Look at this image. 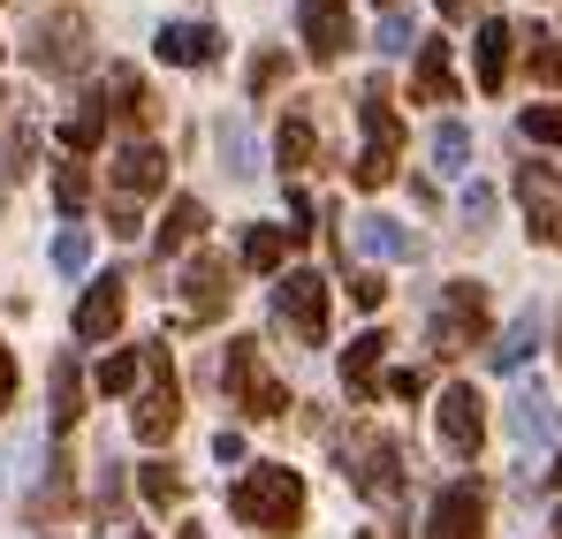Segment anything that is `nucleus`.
Here are the masks:
<instances>
[{
  "instance_id": "obj_28",
  "label": "nucleus",
  "mask_w": 562,
  "mask_h": 539,
  "mask_svg": "<svg viewBox=\"0 0 562 539\" xmlns=\"http://www.w3.org/2000/svg\"><path fill=\"white\" fill-rule=\"evenodd\" d=\"M434 168H441L449 182H464V168H471V130L457 122V114L434 122Z\"/></svg>"
},
{
  "instance_id": "obj_23",
  "label": "nucleus",
  "mask_w": 562,
  "mask_h": 539,
  "mask_svg": "<svg viewBox=\"0 0 562 539\" xmlns=\"http://www.w3.org/2000/svg\"><path fill=\"white\" fill-rule=\"evenodd\" d=\"M205 228H213L205 198H198V190H183V198L168 205V221H160V259H183L190 244H205Z\"/></svg>"
},
{
  "instance_id": "obj_26",
  "label": "nucleus",
  "mask_w": 562,
  "mask_h": 539,
  "mask_svg": "<svg viewBox=\"0 0 562 539\" xmlns=\"http://www.w3.org/2000/svg\"><path fill=\"white\" fill-rule=\"evenodd\" d=\"M31 153H38V114H15V122L0 130V182L31 176Z\"/></svg>"
},
{
  "instance_id": "obj_10",
  "label": "nucleus",
  "mask_w": 562,
  "mask_h": 539,
  "mask_svg": "<svg viewBox=\"0 0 562 539\" xmlns=\"http://www.w3.org/2000/svg\"><path fill=\"white\" fill-rule=\"evenodd\" d=\"M274 319L289 335H304L312 350L327 343V281H319V267H289L274 281Z\"/></svg>"
},
{
  "instance_id": "obj_27",
  "label": "nucleus",
  "mask_w": 562,
  "mask_h": 539,
  "mask_svg": "<svg viewBox=\"0 0 562 539\" xmlns=\"http://www.w3.org/2000/svg\"><path fill=\"white\" fill-rule=\"evenodd\" d=\"M274 160L289 168V176L319 160V130H312V114H281V130H274Z\"/></svg>"
},
{
  "instance_id": "obj_15",
  "label": "nucleus",
  "mask_w": 562,
  "mask_h": 539,
  "mask_svg": "<svg viewBox=\"0 0 562 539\" xmlns=\"http://www.w3.org/2000/svg\"><path fill=\"white\" fill-rule=\"evenodd\" d=\"M350 46H358L350 0H304V54H312V61H342Z\"/></svg>"
},
{
  "instance_id": "obj_39",
  "label": "nucleus",
  "mask_w": 562,
  "mask_h": 539,
  "mask_svg": "<svg viewBox=\"0 0 562 539\" xmlns=\"http://www.w3.org/2000/svg\"><path fill=\"white\" fill-rule=\"evenodd\" d=\"M525 137H532V145H555V153H562V106H525Z\"/></svg>"
},
{
  "instance_id": "obj_8",
  "label": "nucleus",
  "mask_w": 562,
  "mask_h": 539,
  "mask_svg": "<svg viewBox=\"0 0 562 539\" xmlns=\"http://www.w3.org/2000/svg\"><path fill=\"white\" fill-rule=\"evenodd\" d=\"M221 380H228V395H236V411H244V418H281V411H289V388L259 364V343H228Z\"/></svg>"
},
{
  "instance_id": "obj_13",
  "label": "nucleus",
  "mask_w": 562,
  "mask_h": 539,
  "mask_svg": "<svg viewBox=\"0 0 562 539\" xmlns=\"http://www.w3.org/2000/svg\"><path fill=\"white\" fill-rule=\"evenodd\" d=\"M176 296H183L190 319H221V312H228V296H236V267H228L221 251H205V244H198V259L183 267Z\"/></svg>"
},
{
  "instance_id": "obj_30",
  "label": "nucleus",
  "mask_w": 562,
  "mask_h": 539,
  "mask_svg": "<svg viewBox=\"0 0 562 539\" xmlns=\"http://www.w3.org/2000/svg\"><path fill=\"white\" fill-rule=\"evenodd\" d=\"M281 259H289V228H267V221H251V228H244V267L274 273Z\"/></svg>"
},
{
  "instance_id": "obj_36",
  "label": "nucleus",
  "mask_w": 562,
  "mask_h": 539,
  "mask_svg": "<svg viewBox=\"0 0 562 539\" xmlns=\"http://www.w3.org/2000/svg\"><path fill=\"white\" fill-rule=\"evenodd\" d=\"M525 38H532V77L555 91L562 85V38H555V31H525Z\"/></svg>"
},
{
  "instance_id": "obj_42",
  "label": "nucleus",
  "mask_w": 562,
  "mask_h": 539,
  "mask_svg": "<svg viewBox=\"0 0 562 539\" xmlns=\"http://www.w3.org/2000/svg\"><path fill=\"white\" fill-rule=\"evenodd\" d=\"M350 296H358V304H366V312H373L380 296H387V281H380V273H350Z\"/></svg>"
},
{
  "instance_id": "obj_43",
  "label": "nucleus",
  "mask_w": 562,
  "mask_h": 539,
  "mask_svg": "<svg viewBox=\"0 0 562 539\" xmlns=\"http://www.w3.org/2000/svg\"><path fill=\"white\" fill-rule=\"evenodd\" d=\"M8 403H15V350L0 343V411H8Z\"/></svg>"
},
{
  "instance_id": "obj_50",
  "label": "nucleus",
  "mask_w": 562,
  "mask_h": 539,
  "mask_svg": "<svg viewBox=\"0 0 562 539\" xmlns=\"http://www.w3.org/2000/svg\"><path fill=\"white\" fill-rule=\"evenodd\" d=\"M387 8H395V0H380V15H387Z\"/></svg>"
},
{
  "instance_id": "obj_35",
  "label": "nucleus",
  "mask_w": 562,
  "mask_h": 539,
  "mask_svg": "<svg viewBox=\"0 0 562 539\" xmlns=\"http://www.w3.org/2000/svg\"><path fill=\"white\" fill-rule=\"evenodd\" d=\"M137 380H145V350H114V358L99 364V388H106V395H130Z\"/></svg>"
},
{
  "instance_id": "obj_12",
  "label": "nucleus",
  "mask_w": 562,
  "mask_h": 539,
  "mask_svg": "<svg viewBox=\"0 0 562 539\" xmlns=\"http://www.w3.org/2000/svg\"><path fill=\"white\" fill-rule=\"evenodd\" d=\"M486 509H494L486 479H457V486L434 494V509H426V539H486Z\"/></svg>"
},
{
  "instance_id": "obj_20",
  "label": "nucleus",
  "mask_w": 562,
  "mask_h": 539,
  "mask_svg": "<svg viewBox=\"0 0 562 539\" xmlns=\"http://www.w3.org/2000/svg\"><path fill=\"white\" fill-rule=\"evenodd\" d=\"M350 244H358L366 259H380V267H395V259H418V236H411L403 221H387V213H366V221L350 228Z\"/></svg>"
},
{
  "instance_id": "obj_18",
  "label": "nucleus",
  "mask_w": 562,
  "mask_h": 539,
  "mask_svg": "<svg viewBox=\"0 0 562 539\" xmlns=\"http://www.w3.org/2000/svg\"><path fill=\"white\" fill-rule=\"evenodd\" d=\"M106 114H114V122H130V137H145V122L160 114L153 85H145L130 61H114V69H106Z\"/></svg>"
},
{
  "instance_id": "obj_45",
  "label": "nucleus",
  "mask_w": 562,
  "mask_h": 539,
  "mask_svg": "<svg viewBox=\"0 0 562 539\" xmlns=\"http://www.w3.org/2000/svg\"><path fill=\"white\" fill-rule=\"evenodd\" d=\"M486 0H441V15H479Z\"/></svg>"
},
{
  "instance_id": "obj_41",
  "label": "nucleus",
  "mask_w": 562,
  "mask_h": 539,
  "mask_svg": "<svg viewBox=\"0 0 562 539\" xmlns=\"http://www.w3.org/2000/svg\"><path fill=\"white\" fill-rule=\"evenodd\" d=\"M281 69H289L281 54H259V61H251V99H259V91H274V85H281Z\"/></svg>"
},
{
  "instance_id": "obj_19",
  "label": "nucleus",
  "mask_w": 562,
  "mask_h": 539,
  "mask_svg": "<svg viewBox=\"0 0 562 539\" xmlns=\"http://www.w3.org/2000/svg\"><path fill=\"white\" fill-rule=\"evenodd\" d=\"M153 46H160V61H176V69H213V61H221V31H213V23H160V38H153Z\"/></svg>"
},
{
  "instance_id": "obj_14",
  "label": "nucleus",
  "mask_w": 562,
  "mask_h": 539,
  "mask_svg": "<svg viewBox=\"0 0 562 539\" xmlns=\"http://www.w3.org/2000/svg\"><path fill=\"white\" fill-rule=\"evenodd\" d=\"M122 312H130V273H122V267L92 273V289L77 296V343H114Z\"/></svg>"
},
{
  "instance_id": "obj_34",
  "label": "nucleus",
  "mask_w": 562,
  "mask_h": 539,
  "mask_svg": "<svg viewBox=\"0 0 562 539\" xmlns=\"http://www.w3.org/2000/svg\"><path fill=\"white\" fill-rule=\"evenodd\" d=\"M54 198H61V213H69V221L85 213V198H92V176H85V160H61V168H54Z\"/></svg>"
},
{
  "instance_id": "obj_21",
  "label": "nucleus",
  "mask_w": 562,
  "mask_h": 539,
  "mask_svg": "<svg viewBox=\"0 0 562 539\" xmlns=\"http://www.w3.org/2000/svg\"><path fill=\"white\" fill-rule=\"evenodd\" d=\"M380 364H387V335H380V327H366V335L342 350V388H350V403H373Z\"/></svg>"
},
{
  "instance_id": "obj_31",
  "label": "nucleus",
  "mask_w": 562,
  "mask_h": 539,
  "mask_svg": "<svg viewBox=\"0 0 562 539\" xmlns=\"http://www.w3.org/2000/svg\"><path fill=\"white\" fill-rule=\"evenodd\" d=\"M213 137H221V168H228L236 182H251V176H259V160H251V137H244V122H221Z\"/></svg>"
},
{
  "instance_id": "obj_37",
  "label": "nucleus",
  "mask_w": 562,
  "mask_h": 539,
  "mask_svg": "<svg viewBox=\"0 0 562 539\" xmlns=\"http://www.w3.org/2000/svg\"><path fill=\"white\" fill-rule=\"evenodd\" d=\"M494 221V182H464V236H486Z\"/></svg>"
},
{
  "instance_id": "obj_40",
  "label": "nucleus",
  "mask_w": 562,
  "mask_h": 539,
  "mask_svg": "<svg viewBox=\"0 0 562 539\" xmlns=\"http://www.w3.org/2000/svg\"><path fill=\"white\" fill-rule=\"evenodd\" d=\"M319 228V213H312V198L304 190H289V236H312Z\"/></svg>"
},
{
  "instance_id": "obj_49",
  "label": "nucleus",
  "mask_w": 562,
  "mask_h": 539,
  "mask_svg": "<svg viewBox=\"0 0 562 539\" xmlns=\"http://www.w3.org/2000/svg\"><path fill=\"white\" fill-rule=\"evenodd\" d=\"M555 539H562V509H555Z\"/></svg>"
},
{
  "instance_id": "obj_53",
  "label": "nucleus",
  "mask_w": 562,
  "mask_h": 539,
  "mask_svg": "<svg viewBox=\"0 0 562 539\" xmlns=\"http://www.w3.org/2000/svg\"><path fill=\"white\" fill-rule=\"evenodd\" d=\"M0 99H8V91H0Z\"/></svg>"
},
{
  "instance_id": "obj_48",
  "label": "nucleus",
  "mask_w": 562,
  "mask_h": 539,
  "mask_svg": "<svg viewBox=\"0 0 562 539\" xmlns=\"http://www.w3.org/2000/svg\"><path fill=\"white\" fill-rule=\"evenodd\" d=\"M555 486H562V456H555Z\"/></svg>"
},
{
  "instance_id": "obj_24",
  "label": "nucleus",
  "mask_w": 562,
  "mask_h": 539,
  "mask_svg": "<svg viewBox=\"0 0 562 539\" xmlns=\"http://www.w3.org/2000/svg\"><path fill=\"white\" fill-rule=\"evenodd\" d=\"M509 434H517V449H540V441H555V434H562V411L540 395V388H525V395L509 403Z\"/></svg>"
},
{
  "instance_id": "obj_17",
  "label": "nucleus",
  "mask_w": 562,
  "mask_h": 539,
  "mask_svg": "<svg viewBox=\"0 0 562 539\" xmlns=\"http://www.w3.org/2000/svg\"><path fill=\"white\" fill-rule=\"evenodd\" d=\"M411 99H426V106H449V99H457L449 38H418V54H411Z\"/></svg>"
},
{
  "instance_id": "obj_33",
  "label": "nucleus",
  "mask_w": 562,
  "mask_h": 539,
  "mask_svg": "<svg viewBox=\"0 0 562 539\" xmlns=\"http://www.w3.org/2000/svg\"><path fill=\"white\" fill-rule=\"evenodd\" d=\"M54 267H61V273H85V267H92V228H85V221H69V228L54 236Z\"/></svg>"
},
{
  "instance_id": "obj_32",
  "label": "nucleus",
  "mask_w": 562,
  "mask_h": 539,
  "mask_svg": "<svg viewBox=\"0 0 562 539\" xmlns=\"http://www.w3.org/2000/svg\"><path fill=\"white\" fill-rule=\"evenodd\" d=\"M137 486H145V502H153V509H176V502H183V471H176V463H145V471H137Z\"/></svg>"
},
{
  "instance_id": "obj_7",
  "label": "nucleus",
  "mask_w": 562,
  "mask_h": 539,
  "mask_svg": "<svg viewBox=\"0 0 562 539\" xmlns=\"http://www.w3.org/2000/svg\"><path fill=\"white\" fill-rule=\"evenodd\" d=\"M358 122H366V153H358V190H380V182L395 176V160H403V114H395V91L366 85L358 91Z\"/></svg>"
},
{
  "instance_id": "obj_51",
  "label": "nucleus",
  "mask_w": 562,
  "mask_h": 539,
  "mask_svg": "<svg viewBox=\"0 0 562 539\" xmlns=\"http://www.w3.org/2000/svg\"><path fill=\"white\" fill-rule=\"evenodd\" d=\"M130 539H145V532H130Z\"/></svg>"
},
{
  "instance_id": "obj_46",
  "label": "nucleus",
  "mask_w": 562,
  "mask_h": 539,
  "mask_svg": "<svg viewBox=\"0 0 562 539\" xmlns=\"http://www.w3.org/2000/svg\"><path fill=\"white\" fill-rule=\"evenodd\" d=\"M183 539H205V532H198V525H183Z\"/></svg>"
},
{
  "instance_id": "obj_3",
  "label": "nucleus",
  "mask_w": 562,
  "mask_h": 539,
  "mask_svg": "<svg viewBox=\"0 0 562 539\" xmlns=\"http://www.w3.org/2000/svg\"><path fill=\"white\" fill-rule=\"evenodd\" d=\"M486 327H494L486 281H441V296H434V312H426L434 358H457V350H471V343H486Z\"/></svg>"
},
{
  "instance_id": "obj_47",
  "label": "nucleus",
  "mask_w": 562,
  "mask_h": 539,
  "mask_svg": "<svg viewBox=\"0 0 562 539\" xmlns=\"http://www.w3.org/2000/svg\"><path fill=\"white\" fill-rule=\"evenodd\" d=\"M555 358H562V319H555Z\"/></svg>"
},
{
  "instance_id": "obj_6",
  "label": "nucleus",
  "mask_w": 562,
  "mask_h": 539,
  "mask_svg": "<svg viewBox=\"0 0 562 539\" xmlns=\"http://www.w3.org/2000/svg\"><path fill=\"white\" fill-rule=\"evenodd\" d=\"M23 61H31L38 77H85V69H92V23H85L77 8L38 15L31 38H23Z\"/></svg>"
},
{
  "instance_id": "obj_52",
  "label": "nucleus",
  "mask_w": 562,
  "mask_h": 539,
  "mask_svg": "<svg viewBox=\"0 0 562 539\" xmlns=\"http://www.w3.org/2000/svg\"><path fill=\"white\" fill-rule=\"evenodd\" d=\"M358 539H373V532H358Z\"/></svg>"
},
{
  "instance_id": "obj_2",
  "label": "nucleus",
  "mask_w": 562,
  "mask_h": 539,
  "mask_svg": "<svg viewBox=\"0 0 562 539\" xmlns=\"http://www.w3.org/2000/svg\"><path fill=\"white\" fill-rule=\"evenodd\" d=\"M228 509H236L244 525H259V532L289 539L304 525V479H296L289 463H259V471H244V479L228 486Z\"/></svg>"
},
{
  "instance_id": "obj_11",
  "label": "nucleus",
  "mask_w": 562,
  "mask_h": 539,
  "mask_svg": "<svg viewBox=\"0 0 562 539\" xmlns=\"http://www.w3.org/2000/svg\"><path fill=\"white\" fill-rule=\"evenodd\" d=\"M434 434H441V449L457 456V463H471V456L486 449V403H479V388H464V380L441 388V403H434Z\"/></svg>"
},
{
  "instance_id": "obj_22",
  "label": "nucleus",
  "mask_w": 562,
  "mask_h": 539,
  "mask_svg": "<svg viewBox=\"0 0 562 539\" xmlns=\"http://www.w3.org/2000/svg\"><path fill=\"white\" fill-rule=\"evenodd\" d=\"M106 91H77V106H69V122H61V145H69V160H92L99 137H106Z\"/></svg>"
},
{
  "instance_id": "obj_25",
  "label": "nucleus",
  "mask_w": 562,
  "mask_h": 539,
  "mask_svg": "<svg viewBox=\"0 0 562 539\" xmlns=\"http://www.w3.org/2000/svg\"><path fill=\"white\" fill-rule=\"evenodd\" d=\"M532 350H540V312H517V319H509V335L486 350V364H494V372H525Z\"/></svg>"
},
{
  "instance_id": "obj_9",
  "label": "nucleus",
  "mask_w": 562,
  "mask_h": 539,
  "mask_svg": "<svg viewBox=\"0 0 562 539\" xmlns=\"http://www.w3.org/2000/svg\"><path fill=\"white\" fill-rule=\"evenodd\" d=\"M517 205H525V228H532V244H555L562 251V168L555 160H517Z\"/></svg>"
},
{
  "instance_id": "obj_38",
  "label": "nucleus",
  "mask_w": 562,
  "mask_h": 539,
  "mask_svg": "<svg viewBox=\"0 0 562 539\" xmlns=\"http://www.w3.org/2000/svg\"><path fill=\"white\" fill-rule=\"evenodd\" d=\"M380 54H403V46H418V23H411V15H403V8H387V15H380V38H373Z\"/></svg>"
},
{
  "instance_id": "obj_44",
  "label": "nucleus",
  "mask_w": 562,
  "mask_h": 539,
  "mask_svg": "<svg viewBox=\"0 0 562 539\" xmlns=\"http://www.w3.org/2000/svg\"><path fill=\"white\" fill-rule=\"evenodd\" d=\"M387 388H395V395H426V372H411V364H403V372H387Z\"/></svg>"
},
{
  "instance_id": "obj_1",
  "label": "nucleus",
  "mask_w": 562,
  "mask_h": 539,
  "mask_svg": "<svg viewBox=\"0 0 562 539\" xmlns=\"http://www.w3.org/2000/svg\"><path fill=\"white\" fill-rule=\"evenodd\" d=\"M168 190V153L153 145V137H130L114 160H106V228L114 236H137V221H145V205Z\"/></svg>"
},
{
  "instance_id": "obj_4",
  "label": "nucleus",
  "mask_w": 562,
  "mask_h": 539,
  "mask_svg": "<svg viewBox=\"0 0 562 539\" xmlns=\"http://www.w3.org/2000/svg\"><path fill=\"white\" fill-rule=\"evenodd\" d=\"M176 426H183L176 358H168V343H145V388H137V403H130V434H137L145 449H160V441H176Z\"/></svg>"
},
{
  "instance_id": "obj_29",
  "label": "nucleus",
  "mask_w": 562,
  "mask_h": 539,
  "mask_svg": "<svg viewBox=\"0 0 562 539\" xmlns=\"http://www.w3.org/2000/svg\"><path fill=\"white\" fill-rule=\"evenodd\" d=\"M85 418V372L77 358H54V434H69Z\"/></svg>"
},
{
  "instance_id": "obj_5",
  "label": "nucleus",
  "mask_w": 562,
  "mask_h": 539,
  "mask_svg": "<svg viewBox=\"0 0 562 539\" xmlns=\"http://www.w3.org/2000/svg\"><path fill=\"white\" fill-rule=\"evenodd\" d=\"M335 456H342V471L358 479L366 502H380V509L403 502V449H395L387 434H373V426H342V434H335Z\"/></svg>"
},
{
  "instance_id": "obj_16",
  "label": "nucleus",
  "mask_w": 562,
  "mask_h": 539,
  "mask_svg": "<svg viewBox=\"0 0 562 539\" xmlns=\"http://www.w3.org/2000/svg\"><path fill=\"white\" fill-rule=\"evenodd\" d=\"M517 38H525V31H517L509 15H479V31H471V61H479V85H486V91H502Z\"/></svg>"
}]
</instances>
